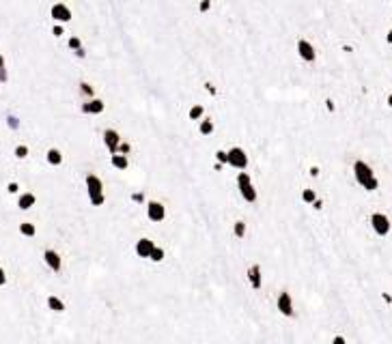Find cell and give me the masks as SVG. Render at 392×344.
<instances>
[{
	"label": "cell",
	"instance_id": "cell-1",
	"mask_svg": "<svg viewBox=\"0 0 392 344\" xmlns=\"http://www.w3.org/2000/svg\"><path fill=\"white\" fill-rule=\"evenodd\" d=\"M263 323L252 312L235 306L190 310L160 327L147 344H261ZM67 344H115L101 329L78 320Z\"/></svg>",
	"mask_w": 392,
	"mask_h": 344
},
{
	"label": "cell",
	"instance_id": "cell-2",
	"mask_svg": "<svg viewBox=\"0 0 392 344\" xmlns=\"http://www.w3.org/2000/svg\"><path fill=\"white\" fill-rule=\"evenodd\" d=\"M352 176H354V183L366 194H377L381 190V179L377 170L373 168V164H368L362 157L352 164Z\"/></svg>",
	"mask_w": 392,
	"mask_h": 344
},
{
	"label": "cell",
	"instance_id": "cell-3",
	"mask_svg": "<svg viewBox=\"0 0 392 344\" xmlns=\"http://www.w3.org/2000/svg\"><path fill=\"white\" fill-rule=\"evenodd\" d=\"M237 190H239V196L246 204H256L259 202V187H256L254 179L250 170L248 172H237Z\"/></svg>",
	"mask_w": 392,
	"mask_h": 344
},
{
	"label": "cell",
	"instance_id": "cell-4",
	"mask_svg": "<svg viewBox=\"0 0 392 344\" xmlns=\"http://www.w3.org/2000/svg\"><path fill=\"white\" fill-rule=\"evenodd\" d=\"M368 228L377 239L392 237V217L386 211H373L368 215Z\"/></svg>",
	"mask_w": 392,
	"mask_h": 344
},
{
	"label": "cell",
	"instance_id": "cell-5",
	"mask_svg": "<svg viewBox=\"0 0 392 344\" xmlns=\"http://www.w3.org/2000/svg\"><path fill=\"white\" fill-rule=\"evenodd\" d=\"M229 168L235 172H248L250 170V155L242 144L229 147Z\"/></svg>",
	"mask_w": 392,
	"mask_h": 344
},
{
	"label": "cell",
	"instance_id": "cell-6",
	"mask_svg": "<svg viewBox=\"0 0 392 344\" xmlns=\"http://www.w3.org/2000/svg\"><path fill=\"white\" fill-rule=\"evenodd\" d=\"M295 54L302 62H306V65H315L319 60V50L315 45V41L308 39V37H300L295 41Z\"/></svg>",
	"mask_w": 392,
	"mask_h": 344
},
{
	"label": "cell",
	"instance_id": "cell-7",
	"mask_svg": "<svg viewBox=\"0 0 392 344\" xmlns=\"http://www.w3.org/2000/svg\"><path fill=\"white\" fill-rule=\"evenodd\" d=\"M144 215H147L149 224H164L168 220V207L162 200H156V198H149L147 207H144Z\"/></svg>",
	"mask_w": 392,
	"mask_h": 344
},
{
	"label": "cell",
	"instance_id": "cell-8",
	"mask_svg": "<svg viewBox=\"0 0 392 344\" xmlns=\"http://www.w3.org/2000/svg\"><path fill=\"white\" fill-rule=\"evenodd\" d=\"M48 15L52 19V24L69 26L74 22V9L69 7V3H52V7L48 9Z\"/></svg>",
	"mask_w": 392,
	"mask_h": 344
},
{
	"label": "cell",
	"instance_id": "cell-9",
	"mask_svg": "<svg viewBox=\"0 0 392 344\" xmlns=\"http://www.w3.org/2000/svg\"><path fill=\"white\" fill-rule=\"evenodd\" d=\"M276 310L282 318H293L295 316V299H293L289 288H282L280 293L276 295Z\"/></svg>",
	"mask_w": 392,
	"mask_h": 344
},
{
	"label": "cell",
	"instance_id": "cell-10",
	"mask_svg": "<svg viewBox=\"0 0 392 344\" xmlns=\"http://www.w3.org/2000/svg\"><path fill=\"white\" fill-rule=\"evenodd\" d=\"M43 265L52 271V273H63L65 271V258H63V254H60V249H56V247H46L43 249Z\"/></svg>",
	"mask_w": 392,
	"mask_h": 344
},
{
	"label": "cell",
	"instance_id": "cell-11",
	"mask_svg": "<svg viewBox=\"0 0 392 344\" xmlns=\"http://www.w3.org/2000/svg\"><path fill=\"white\" fill-rule=\"evenodd\" d=\"M246 280L252 290H263L265 288V265L263 263H252L246 269Z\"/></svg>",
	"mask_w": 392,
	"mask_h": 344
},
{
	"label": "cell",
	"instance_id": "cell-12",
	"mask_svg": "<svg viewBox=\"0 0 392 344\" xmlns=\"http://www.w3.org/2000/svg\"><path fill=\"white\" fill-rule=\"evenodd\" d=\"M106 101L101 97H95V99H82L80 101V112L84 114V117H93V119H99L106 114Z\"/></svg>",
	"mask_w": 392,
	"mask_h": 344
},
{
	"label": "cell",
	"instance_id": "cell-13",
	"mask_svg": "<svg viewBox=\"0 0 392 344\" xmlns=\"http://www.w3.org/2000/svg\"><path fill=\"white\" fill-rule=\"evenodd\" d=\"M101 142H104L108 155H117L121 142H123V135L115 127H104V131H101Z\"/></svg>",
	"mask_w": 392,
	"mask_h": 344
},
{
	"label": "cell",
	"instance_id": "cell-14",
	"mask_svg": "<svg viewBox=\"0 0 392 344\" xmlns=\"http://www.w3.org/2000/svg\"><path fill=\"white\" fill-rule=\"evenodd\" d=\"M37 204H39V196H37L33 190H26V192H22V194H19V196L15 198V207H17V211H19V213L33 211Z\"/></svg>",
	"mask_w": 392,
	"mask_h": 344
},
{
	"label": "cell",
	"instance_id": "cell-15",
	"mask_svg": "<svg viewBox=\"0 0 392 344\" xmlns=\"http://www.w3.org/2000/svg\"><path fill=\"white\" fill-rule=\"evenodd\" d=\"M43 157H46V164L50 166V168H63L65 166V151L60 149V147H48L46 153H43Z\"/></svg>",
	"mask_w": 392,
	"mask_h": 344
},
{
	"label": "cell",
	"instance_id": "cell-16",
	"mask_svg": "<svg viewBox=\"0 0 392 344\" xmlns=\"http://www.w3.org/2000/svg\"><path fill=\"white\" fill-rule=\"evenodd\" d=\"M158 243L153 241L151 237H140L136 243H134V254H136L138 258H142V260H149V256H151V252H153V247H156Z\"/></svg>",
	"mask_w": 392,
	"mask_h": 344
},
{
	"label": "cell",
	"instance_id": "cell-17",
	"mask_svg": "<svg viewBox=\"0 0 392 344\" xmlns=\"http://www.w3.org/2000/svg\"><path fill=\"white\" fill-rule=\"evenodd\" d=\"M46 308L52 312V314H65L67 312V301L60 297V295H56V293H50L48 297H46Z\"/></svg>",
	"mask_w": 392,
	"mask_h": 344
},
{
	"label": "cell",
	"instance_id": "cell-18",
	"mask_svg": "<svg viewBox=\"0 0 392 344\" xmlns=\"http://www.w3.org/2000/svg\"><path fill=\"white\" fill-rule=\"evenodd\" d=\"M17 233L22 239H28V241H33V239L39 237V226L33 222V220H19L17 224Z\"/></svg>",
	"mask_w": 392,
	"mask_h": 344
},
{
	"label": "cell",
	"instance_id": "cell-19",
	"mask_svg": "<svg viewBox=\"0 0 392 344\" xmlns=\"http://www.w3.org/2000/svg\"><path fill=\"white\" fill-rule=\"evenodd\" d=\"M319 198V190H317V181H313L311 185H306L304 190L300 192V200L304 202V204H308V207H313L315 204V200Z\"/></svg>",
	"mask_w": 392,
	"mask_h": 344
},
{
	"label": "cell",
	"instance_id": "cell-20",
	"mask_svg": "<svg viewBox=\"0 0 392 344\" xmlns=\"http://www.w3.org/2000/svg\"><path fill=\"white\" fill-rule=\"evenodd\" d=\"M205 117H207V108H205L201 101H194L192 106L188 108V119H190L192 123H201Z\"/></svg>",
	"mask_w": 392,
	"mask_h": 344
},
{
	"label": "cell",
	"instance_id": "cell-21",
	"mask_svg": "<svg viewBox=\"0 0 392 344\" xmlns=\"http://www.w3.org/2000/svg\"><path fill=\"white\" fill-rule=\"evenodd\" d=\"M215 131H218V125H215V121L211 117H205L199 123V133L205 135V138H211V135H215Z\"/></svg>",
	"mask_w": 392,
	"mask_h": 344
},
{
	"label": "cell",
	"instance_id": "cell-22",
	"mask_svg": "<svg viewBox=\"0 0 392 344\" xmlns=\"http://www.w3.org/2000/svg\"><path fill=\"white\" fill-rule=\"evenodd\" d=\"M231 231H233V237H237L239 241H244V239H248L250 224L246 222V220H235V222H233V226H231Z\"/></svg>",
	"mask_w": 392,
	"mask_h": 344
},
{
	"label": "cell",
	"instance_id": "cell-23",
	"mask_svg": "<svg viewBox=\"0 0 392 344\" xmlns=\"http://www.w3.org/2000/svg\"><path fill=\"white\" fill-rule=\"evenodd\" d=\"M110 166L117 172H127L132 168V162H129V157H125V155H110Z\"/></svg>",
	"mask_w": 392,
	"mask_h": 344
},
{
	"label": "cell",
	"instance_id": "cell-24",
	"mask_svg": "<svg viewBox=\"0 0 392 344\" xmlns=\"http://www.w3.org/2000/svg\"><path fill=\"white\" fill-rule=\"evenodd\" d=\"M78 93H80V97L82 99H95L97 97V88L91 84L89 80H80V84H78Z\"/></svg>",
	"mask_w": 392,
	"mask_h": 344
},
{
	"label": "cell",
	"instance_id": "cell-25",
	"mask_svg": "<svg viewBox=\"0 0 392 344\" xmlns=\"http://www.w3.org/2000/svg\"><path fill=\"white\" fill-rule=\"evenodd\" d=\"M30 155H33V149H30V144H26V142H17V144H13V157L17 159V162H26Z\"/></svg>",
	"mask_w": 392,
	"mask_h": 344
},
{
	"label": "cell",
	"instance_id": "cell-26",
	"mask_svg": "<svg viewBox=\"0 0 392 344\" xmlns=\"http://www.w3.org/2000/svg\"><path fill=\"white\" fill-rule=\"evenodd\" d=\"M65 45H67V50H69V52H78V50L84 48V41H82V37H80V35L69 33V35H67V39H65Z\"/></svg>",
	"mask_w": 392,
	"mask_h": 344
},
{
	"label": "cell",
	"instance_id": "cell-27",
	"mask_svg": "<svg viewBox=\"0 0 392 344\" xmlns=\"http://www.w3.org/2000/svg\"><path fill=\"white\" fill-rule=\"evenodd\" d=\"M149 260H151L153 265H162L164 260H166V247H164V245H160V243H158L156 247H153V252H151Z\"/></svg>",
	"mask_w": 392,
	"mask_h": 344
},
{
	"label": "cell",
	"instance_id": "cell-28",
	"mask_svg": "<svg viewBox=\"0 0 392 344\" xmlns=\"http://www.w3.org/2000/svg\"><path fill=\"white\" fill-rule=\"evenodd\" d=\"M5 190H7V194L11 196V198H13V196L17 198L19 194H22V183L15 181V179H9V181H7V185H5Z\"/></svg>",
	"mask_w": 392,
	"mask_h": 344
},
{
	"label": "cell",
	"instance_id": "cell-29",
	"mask_svg": "<svg viewBox=\"0 0 392 344\" xmlns=\"http://www.w3.org/2000/svg\"><path fill=\"white\" fill-rule=\"evenodd\" d=\"M50 33H52L54 39H63L65 35H69L67 26H63V24H52V26H50Z\"/></svg>",
	"mask_w": 392,
	"mask_h": 344
},
{
	"label": "cell",
	"instance_id": "cell-30",
	"mask_svg": "<svg viewBox=\"0 0 392 344\" xmlns=\"http://www.w3.org/2000/svg\"><path fill=\"white\" fill-rule=\"evenodd\" d=\"M199 13H209L213 9V0H199Z\"/></svg>",
	"mask_w": 392,
	"mask_h": 344
},
{
	"label": "cell",
	"instance_id": "cell-31",
	"mask_svg": "<svg viewBox=\"0 0 392 344\" xmlns=\"http://www.w3.org/2000/svg\"><path fill=\"white\" fill-rule=\"evenodd\" d=\"M117 155H125V157H129V155H132V142L123 140L121 147H119V151H117Z\"/></svg>",
	"mask_w": 392,
	"mask_h": 344
},
{
	"label": "cell",
	"instance_id": "cell-32",
	"mask_svg": "<svg viewBox=\"0 0 392 344\" xmlns=\"http://www.w3.org/2000/svg\"><path fill=\"white\" fill-rule=\"evenodd\" d=\"M9 82H11V71H9V67L0 69V86H7Z\"/></svg>",
	"mask_w": 392,
	"mask_h": 344
},
{
	"label": "cell",
	"instance_id": "cell-33",
	"mask_svg": "<svg viewBox=\"0 0 392 344\" xmlns=\"http://www.w3.org/2000/svg\"><path fill=\"white\" fill-rule=\"evenodd\" d=\"M330 344H349V338L345 333H334V336L330 338Z\"/></svg>",
	"mask_w": 392,
	"mask_h": 344
},
{
	"label": "cell",
	"instance_id": "cell-34",
	"mask_svg": "<svg viewBox=\"0 0 392 344\" xmlns=\"http://www.w3.org/2000/svg\"><path fill=\"white\" fill-rule=\"evenodd\" d=\"M384 41H386V45H390V48H392V26L386 30V35H384Z\"/></svg>",
	"mask_w": 392,
	"mask_h": 344
},
{
	"label": "cell",
	"instance_id": "cell-35",
	"mask_svg": "<svg viewBox=\"0 0 392 344\" xmlns=\"http://www.w3.org/2000/svg\"><path fill=\"white\" fill-rule=\"evenodd\" d=\"M9 65H7V54L5 52H0V69H7Z\"/></svg>",
	"mask_w": 392,
	"mask_h": 344
},
{
	"label": "cell",
	"instance_id": "cell-36",
	"mask_svg": "<svg viewBox=\"0 0 392 344\" xmlns=\"http://www.w3.org/2000/svg\"><path fill=\"white\" fill-rule=\"evenodd\" d=\"M384 101H386V108H388V110L392 112V90H390L388 95H386V99H384Z\"/></svg>",
	"mask_w": 392,
	"mask_h": 344
},
{
	"label": "cell",
	"instance_id": "cell-37",
	"mask_svg": "<svg viewBox=\"0 0 392 344\" xmlns=\"http://www.w3.org/2000/svg\"><path fill=\"white\" fill-rule=\"evenodd\" d=\"M0 267H3V260H0Z\"/></svg>",
	"mask_w": 392,
	"mask_h": 344
}]
</instances>
